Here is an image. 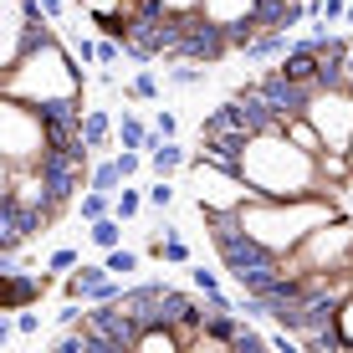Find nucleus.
I'll list each match as a JSON object with an SVG mask.
<instances>
[{
	"instance_id": "nucleus-15",
	"label": "nucleus",
	"mask_w": 353,
	"mask_h": 353,
	"mask_svg": "<svg viewBox=\"0 0 353 353\" xmlns=\"http://www.w3.org/2000/svg\"><path fill=\"white\" fill-rule=\"evenodd\" d=\"M88 241H92L97 251L123 246V221H118V215H97V221H88Z\"/></svg>"
},
{
	"instance_id": "nucleus-1",
	"label": "nucleus",
	"mask_w": 353,
	"mask_h": 353,
	"mask_svg": "<svg viewBox=\"0 0 353 353\" xmlns=\"http://www.w3.org/2000/svg\"><path fill=\"white\" fill-rule=\"evenodd\" d=\"M0 92L41 108V113L46 108H82L88 77H82V62L67 52V41L57 36V26H46L16 62L0 72Z\"/></svg>"
},
{
	"instance_id": "nucleus-32",
	"label": "nucleus",
	"mask_w": 353,
	"mask_h": 353,
	"mask_svg": "<svg viewBox=\"0 0 353 353\" xmlns=\"http://www.w3.org/2000/svg\"><path fill=\"white\" fill-rule=\"evenodd\" d=\"M159 10H169V16H190V10H200V0H154Z\"/></svg>"
},
{
	"instance_id": "nucleus-4",
	"label": "nucleus",
	"mask_w": 353,
	"mask_h": 353,
	"mask_svg": "<svg viewBox=\"0 0 353 353\" xmlns=\"http://www.w3.org/2000/svg\"><path fill=\"white\" fill-rule=\"evenodd\" d=\"M353 266V215H333V221L312 225L287 256H276L282 276H312V272H348Z\"/></svg>"
},
{
	"instance_id": "nucleus-24",
	"label": "nucleus",
	"mask_w": 353,
	"mask_h": 353,
	"mask_svg": "<svg viewBox=\"0 0 353 353\" xmlns=\"http://www.w3.org/2000/svg\"><path fill=\"white\" fill-rule=\"evenodd\" d=\"M123 97H143V103H154V97H159V77H154V67H143L139 77L123 88Z\"/></svg>"
},
{
	"instance_id": "nucleus-12",
	"label": "nucleus",
	"mask_w": 353,
	"mask_h": 353,
	"mask_svg": "<svg viewBox=\"0 0 353 353\" xmlns=\"http://www.w3.org/2000/svg\"><path fill=\"white\" fill-rule=\"evenodd\" d=\"M256 10H261V0H200V16L215 21L221 31L241 26V21H261Z\"/></svg>"
},
{
	"instance_id": "nucleus-28",
	"label": "nucleus",
	"mask_w": 353,
	"mask_h": 353,
	"mask_svg": "<svg viewBox=\"0 0 353 353\" xmlns=\"http://www.w3.org/2000/svg\"><path fill=\"white\" fill-rule=\"evenodd\" d=\"M190 287H194V292H205V297L225 292V287H221V276H215V272H205V266H190Z\"/></svg>"
},
{
	"instance_id": "nucleus-37",
	"label": "nucleus",
	"mask_w": 353,
	"mask_h": 353,
	"mask_svg": "<svg viewBox=\"0 0 353 353\" xmlns=\"http://www.w3.org/2000/svg\"><path fill=\"white\" fill-rule=\"evenodd\" d=\"M10 174H16V169H10L6 159H0V200H6V194H10Z\"/></svg>"
},
{
	"instance_id": "nucleus-6",
	"label": "nucleus",
	"mask_w": 353,
	"mask_h": 353,
	"mask_svg": "<svg viewBox=\"0 0 353 353\" xmlns=\"http://www.w3.org/2000/svg\"><path fill=\"white\" fill-rule=\"evenodd\" d=\"M190 194H194V210L200 215H210V210H241L246 200H256V190L246 185V174L241 169H230V164H215V159H205V154H194L190 149Z\"/></svg>"
},
{
	"instance_id": "nucleus-36",
	"label": "nucleus",
	"mask_w": 353,
	"mask_h": 353,
	"mask_svg": "<svg viewBox=\"0 0 353 353\" xmlns=\"http://www.w3.org/2000/svg\"><path fill=\"white\" fill-rule=\"evenodd\" d=\"M10 338H21V333H16V318H6V312H0V348H6Z\"/></svg>"
},
{
	"instance_id": "nucleus-5",
	"label": "nucleus",
	"mask_w": 353,
	"mask_h": 353,
	"mask_svg": "<svg viewBox=\"0 0 353 353\" xmlns=\"http://www.w3.org/2000/svg\"><path fill=\"white\" fill-rule=\"evenodd\" d=\"M46 154V118L41 108L21 103V97L0 92V159L10 169H31Z\"/></svg>"
},
{
	"instance_id": "nucleus-21",
	"label": "nucleus",
	"mask_w": 353,
	"mask_h": 353,
	"mask_svg": "<svg viewBox=\"0 0 353 353\" xmlns=\"http://www.w3.org/2000/svg\"><path fill=\"white\" fill-rule=\"evenodd\" d=\"M139 251H123V246H113V251H103V266H108V272H113V276H123V282H128V276L133 272H139Z\"/></svg>"
},
{
	"instance_id": "nucleus-39",
	"label": "nucleus",
	"mask_w": 353,
	"mask_h": 353,
	"mask_svg": "<svg viewBox=\"0 0 353 353\" xmlns=\"http://www.w3.org/2000/svg\"><path fill=\"white\" fill-rule=\"evenodd\" d=\"M343 154H348V164H353V133H348V149H343Z\"/></svg>"
},
{
	"instance_id": "nucleus-13",
	"label": "nucleus",
	"mask_w": 353,
	"mask_h": 353,
	"mask_svg": "<svg viewBox=\"0 0 353 353\" xmlns=\"http://www.w3.org/2000/svg\"><path fill=\"white\" fill-rule=\"evenodd\" d=\"M77 133H82V143H88L92 154L97 149H113V113H103V108H82Z\"/></svg>"
},
{
	"instance_id": "nucleus-23",
	"label": "nucleus",
	"mask_w": 353,
	"mask_h": 353,
	"mask_svg": "<svg viewBox=\"0 0 353 353\" xmlns=\"http://www.w3.org/2000/svg\"><path fill=\"white\" fill-rule=\"evenodd\" d=\"M333 327H338V343L353 348V292H348V297L333 307Z\"/></svg>"
},
{
	"instance_id": "nucleus-30",
	"label": "nucleus",
	"mask_w": 353,
	"mask_h": 353,
	"mask_svg": "<svg viewBox=\"0 0 353 353\" xmlns=\"http://www.w3.org/2000/svg\"><path fill=\"white\" fill-rule=\"evenodd\" d=\"M154 133H164V139H179V118L169 113V108H159V113H154Z\"/></svg>"
},
{
	"instance_id": "nucleus-25",
	"label": "nucleus",
	"mask_w": 353,
	"mask_h": 353,
	"mask_svg": "<svg viewBox=\"0 0 353 353\" xmlns=\"http://www.w3.org/2000/svg\"><path fill=\"white\" fill-rule=\"evenodd\" d=\"M113 164H118V174H123V185H128V179H139L143 169H149V164H143V149H118Z\"/></svg>"
},
{
	"instance_id": "nucleus-7",
	"label": "nucleus",
	"mask_w": 353,
	"mask_h": 353,
	"mask_svg": "<svg viewBox=\"0 0 353 353\" xmlns=\"http://www.w3.org/2000/svg\"><path fill=\"white\" fill-rule=\"evenodd\" d=\"M46 26H52V21L36 10V0H0V72L16 62Z\"/></svg>"
},
{
	"instance_id": "nucleus-26",
	"label": "nucleus",
	"mask_w": 353,
	"mask_h": 353,
	"mask_svg": "<svg viewBox=\"0 0 353 353\" xmlns=\"http://www.w3.org/2000/svg\"><path fill=\"white\" fill-rule=\"evenodd\" d=\"M143 205H154V210H169V205H174V185H169V179H154V185L143 190Z\"/></svg>"
},
{
	"instance_id": "nucleus-19",
	"label": "nucleus",
	"mask_w": 353,
	"mask_h": 353,
	"mask_svg": "<svg viewBox=\"0 0 353 353\" xmlns=\"http://www.w3.org/2000/svg\"><path fill=\"white\" fill-rule=\"evenodd\" d=\"M77 215H82V221L113 215V194H103V190H82V194H77Z\"/></svg>"
},
{
	"instance_id": "nucleus-16",
	"label": "nucleus",
	"mask_w": 353,
	"mask_h": 353,
	"mask_svg": "<svg viewBox=\"0 0 353 353\" xmlns=\"http://www.w3.org/2000/svg\"><path fill=\"white\" fill-rule=\"evenodd\" d=\"M282 133H287L292 143H297L302 154H323V133L312 128V123H307V118H302V113H292L287 123H282Z\"/></svg>"
},
{
	"instance_id": "nucleus-27",
	"label": "nucleus",
	"mask_w": 353,
	"mask_h": 353,
	"mask_svg": "<svg viewBox=\"0 0 353 353\" xmlns=\"http://www.w3.org/2000/svg\"><path fill=\"white\" fill-rule=\"evenodd\" d=\"M67 52L77 57L82 67H97V41H92V36H82V31H77V36H72V41H67Z\"/></svg>"
},
{
	"instance_id": "nucleus-17",
	"label": "nucleus",
	"mask_w": 353,
	"mask_h": 353,
	"mask_svg": "<svg viewBox=\"0 0 353 353\" xmlns=\"http://www.w3.org/2000/svg\"><path fill=\"white\" fill-rule=\"evenodd\" d=\"M282 52H287V31H261L256 41L246 46V57H251V62H276Z\"/></svg>"
},
{
	"instance_id": "nucleus-29",
	"label": "nucleus",
	"mask_w": 353,
	"mask_h": 353,
	"mask_svg": "<svg viewBox=\"0 0 353 353\" xmlns=\"http://www.w3.org/2000/svg\"><path fill=\"white\" fill-rule=\"evenodd\" d=\"M82 261V251H72V246H62V251H52L46 256V272H72V266Z\"/></svg>"
},
{
	"instance_id": "nucleus-18",
	"label": "nucleus",
	"mask_w": 353,
	"mask_h": 353,
	"mask_svg": "<svg viewBox=\"0 0 353 353\" xmlns=\"http://www.w3.org/2000/svg\"><path fill=\"white\" fill-rule=\"evenodd\" d=\"M88 190H103V194H118V190H123V174H118V164H113V159H103V164H92V169H88Z\"/></svg>"
},
{
	"instance_id": "nucleus-38",
	"label": "nucleus",
	"mask_w": 353,
	"mask_h": 353,
	"mask_svg": "<svg viewBox=\"0 0 353 353\" xmlns=\"http://www.w3.org/2000/svg\"><path fill=\"white\" fill-rule=\"evenodd\" d=\"M343 26H353V0H348V6H343Z\"/></svg>"
},
{
	"instance_id": "nucleus-14",
	"label": "nucleus",
	"mask_w": 353,
	"mask_h": 353,
	"mask_svg": "<svg viewBox=\"0 0 353 353\" xmlns=\"http://www.w3.org/2000/svg\"><path fill=\"white\" fill-rule=\"evenodd\" d=\"M113 143L118 149H143V143H149V123H139V118L123 108V113L113 118Z\"/></svg>"
},
{
	"instance_id": "nucleus-8",
	"label": "nucleus",
	"mask_w": 353,
	"mask_h": 353,
	"mask_svg": "<svg viewBox=\"0 0 353 353\" xmlns=\"http://www.w3.org/2000/svg\"><path fill=\"white\" fill-rule=\"evenodd\" d=\"M179 57H185V62H200V67H215V62L230 57V41H225V31L215 26V21H205L200 10H190V16H179Z\"/></svg>"
},
{
	"instance_id": "nucleus-10",
	"label": "nucleus",
	"mask_w": 353,
	"mask_h": 353,
	"mask_svg": "<svg viewBox=\"0 0 353 353\" xmlns=\"http://www.w3.org/2000/svg\"><path fill=\"white\" fill-rule=\"evenodd\" d=\"M52 292V272L31 276V272H0V312H16V307H36V302Z\"/></svg>"
},
{
	"instance_id": "nucleus-3",
	"label": "nucleus",
	"mask_w": 353,
	"mask_h": 353,
	"mask_svg": "<svg viewBox=\"0 0 353 353\" xmlns=\"http://www.w3.org/2000/svg\"><path fill=\"white\" fill-rule=\"evenodd\" d=\"M230 215H236V225H241L246 241H256V246L272 251V256H287L312 225L333 221V215H343V210H338L333 194H302V200H261L256 194V200H246Z\"/></svg>"
},
{
	"instance_id": "nucleus-33",
	"label": "nucleus",
	"mask_w": 353,
	"mask_h": 353,
	"mask_svg": "<svg viewBox=\"0 0 353 353\" xmlns=\"http://www.w3.org/2000/svg\"><path fill=\"white\" fill-rule=\"evenodd\" d=\"M82 312H88L82 302H67V307L57 312V323H62V327H77V323H82Z\"/></svg>"
},
{
	"instance_id": "nucleus-9",
	"label": "nucleus",
	"mask_w": 353,
	"mask_h": 353,
	"mask_svg": "<svg viewBox=\"0 0 353 353\" xmlns=\"http://www.w3.org/2000/svg\"><path fill=\"white\" fill-rule=\"evenodd\" d=\"M256 92H261V103L272 108V118L276 123H287L292 113H302V108H307V92L318 88V82H292V77H282V72L276 67H266V72H256Z\"/></svg>"
},
{
	"instance_id": "nucleus-34",
	"label": "nucleus",
	"mask_w": 353,
	"mask_h": 353,
	"mask_svg": "<svg viewBox=\"0 0 353 353\" xmlns=\"http://www.w3.org/2000/svg\"><path fill=\"white\" fill-rule=\"evenodd\" d=\"M36 10H41V16L57 26V21H62V10H67V0H36Z\"/></svg>"
},
{
	"instance_id": "nucleus-22",
	"label": "nucleus",
	"mask_w": 353,
	"mask_h": 353,
	"mask_svg": "<svg viewBox=\"0 0 353 353\" xmlns=\"http://www.w3.org/2000/svg\"><path fill=\"white\" fill-rule=\"evenodd\" d=\"M164 82H174V88H194V82H205V67H200V62H185V57H179L174 67H164Z\"/></svg>"
},
{
	"instance_id": "nucleus-20",
	"label": "nucleus",
	"mask_w": 353,
	"mask_h": 353,
	"mask_svg": "<svg viewBox=\"0 0 353 353\" xmlns=\"http://www.w3.org/2000/svg\"><path fill=\"white\" fill-rule=\"evenodd\" d=\"M113 215H118L123 225L139 221V215H143V190H128V185H123V190L113 194Z\"/></svg>"
},
{
	"instance_id": "nucleus-31",
	"label": "nucleus",
	"mask_w": 353,
	"mask_h": 353,
	"mask_svg": "<svg viewBox=\"0 0 353 353\" xmlns=\"http://www.w3.org/2000/svg\"><path fill=\"white\" fill-rule=\"evenodd\" d=\"M36 327H41V312H31V307H16V333H21V338H31Z\"/></svg>"
},
{
	"instance_id": "nucleus-2",
	"label": "nucleus",
	"mask_w": 353,
	"mask_h": 353,
	"mask_svg": "<svg viewBox=\"0 0 353 353\" xmlns=\"http://www.w3.org/2000/svg\"><path fill=\"white\" fill-rule=\"evenodd\" d=\"M236 169L261 200H302L318 194V154H302L282 128H251L236 154Z\"/></svg>"
},
{
	"instance_id": "nucleus-35",
	"label": "nucleus",
	"mask_w": 353,
	"mask_h": 353,
	"mask_svg": "<svg viewBox=\"0 0 353 353\" xmlns=\"http://www.w3.org/2000/svg\"><path fill=\"white\" fill-rule=\"evenodd\" d=\"M57 353H82V333H62L57 338Z\"/></svg>"
},
{
	"instance_id": "nucleus-11",
	"label": "nucleus",
	"mask_w": 353,
	"mask_h": 353,
	"mask_svg": "<svg viewBox=\"0 0 353 353\" xmlns=\"http://www.w3.org/2000/svg\"><path fill=\"white\" fill-rule=\"evenodd\" d=\"M185 159H190V149L179 139H164V133H154L149 128V143H143V164H149V174L154 179H174L179 169H185Z\"/></svg>"
}]
</instances>
